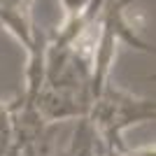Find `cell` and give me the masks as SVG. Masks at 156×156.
Returning <instances> with one entry per match:
<instances>
[{"instance_id":"obj_1","label":"cell","mask_w":156,"mask_h":156,"mask_svg":"<svg viewBox=\"0 0 156 156\" xmlns=\"http://www.w3.org/2000/svg\"><path fill=\"white\" fill-rule=\"evenodd\" d=\"M86 119L93 124L105 149L126 151V147L121 144L124 128L140 124V121H154V100L149 98L140 100V98H133L114 86L105 84L100 96L91 103Z\"/></svg>"},{"instance_id":"obj_2","label":"cell","mask_w":156,"mask_h":156,"mask_svg":"<svg viewBox=\"0 0 156 156\" xmlns=\"http://www.w3.org/2000/svg\"><path fill=\"white\" fill-rule=\"evenodd\" d=\"M103 156H126V151H117V149H105Z\"/></svg>"}]
</instances>
